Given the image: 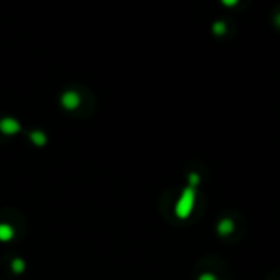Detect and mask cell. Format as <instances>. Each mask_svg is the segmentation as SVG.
<instances>
[{"label": "cell", "mask_w": 280, "mask_h": 280, "mask_svg": "<svg viewBox=\"0 0 280 280\" xmlns=\"http://www.w3.org/2000/svg\"><path fill=\"white\" fill-rule=\"evenodd\" d=\"M196 190H198V188L186 185L181 194L178 196L177 205H175V216H177L178 219H188L191 216L196 205Z\"/></svg>", "instance_id": "cell-1"}, {"label": "cell", "mask_w": 280, "mask_h": 280, "mask_svg": "<svg viewBox=\"0 0 280 280\" xmlns=\"http://www.w3.org/2000/svg\"><path fill=\"white\" fill-rule=\"evenodd\" d=\"M236 231V222L233 218H221L216 222V233L221 237H228L231 234H234Z\"/></svg>", "instance_id": "cell-2"}, {"label": "cell", "mask_w": 280, "mask_h": 280, "mask_svg": "<svg viewBox=\"0 0 280 280\" xmlns=\"http://www.w3.org/2000/svg\"><path fill=\"white\" fill-rule=\"evenodd\" d=\"M20 124L18 121H15V119H12V117H5L0 121V130H2V134L5 135H15L20 132Z\"/></svg>", "instance_id": "cell-3"}, {"label": "cell", "mask_w": 280, "mask_h": 280, "mask_svg": "<svg viewBox=\"0 0 280 280\" xmlns=\"http://www.w3.org/2000/svg\"><path fill=\"white\" fill-rule=\"evenodd\" d=\"M79 104V96L76 93H66L63 96V106L66 109H76Z\"/></svg>", "instance_id": "cell-4"}, {"label": "cell", "mask_w": 280, "mask_h": 280, "mask_svg": "<svg viewBox=\"0 0 280 280\" xmlns=\"http://www.w3.org/2000/svg\"><path fill=\"white\" fill-rule=\"evenodd\" d=\"M13 234H15V231H13V228L10 226V224L0 222V241L9 242V241H12Z\"/></svg>", "instance_id": "cell-5"}, {"label": "cell", "mask_w": 280, "mask_h": 280, "mask_svg": "<svg viewBox=\"0 0 280 280\" xmlns=\"http://www.w3.org/2000/svg\"><path fill=\"white\" fill-rule=\"evenodd\" d=\"M30 138L33 140V144L38 145V147H43L46 144V135L43 134V132H32Z\"/></svg>", "instance_id": "cell-6"}, {"label": "cell", "mask_w": 280, "mask_h": 280, "mask_svg": "<svg viewBox=\"0 0 280 280\" xmlns=\"http://www.w3.org/2000/svg\"><path fill=\"white\" fill-rule=\"evenodd\" d=\"M213 32H214V35H218V37H222V35H226V32H228V26H226V23L224 22H216L214 25H213Z\"/></svg>", "instance_id": "cell-7"}, {"label": "cell", "mask_w": 280, "mask_h": 280, "mask_svg": "<svg viewBox=\"0 0 280 280\" xmlns=\"http://www.w3.org/2000/svg\"><path fill=\"white\" fill-rule=\"evenodd\" d=\"M12 270L17 272V274L23 272L25 270V261H23V259H13V261H12Z\"/></svg>", "instance_id": "cell-8"}, {"label": "cell", "mask_w": 280, "mask_h": 280, "mask_svg": "<svg viewBox=\"0 0 280 280\" xmlns=\"http://www.w3.org/2000/svg\"><path fill=\"white\" fill-rule=\"evenodd\" d=\"M198 280H218V277H216L213 272H203V274H200Z\"/></svg>", "instance_id": "cell-9"}, {"label": "cell", "mask_w": 280, "mask_h": 280, "mask_svg": "<svg viewBox=\"0 0 280 280\" xmlns=\"http://www.w3.org/2000/svg\"><path fill=\"white\" fill-rule=\"evenodd\" d=\"M221 4L226 5V7H236L237 4H239V0H221Z\"/></svg>", "instance_id": "cell-10"}, {"label": "cell", "mask_w": 280, "mask_h": 280, "mask_svg": "<svg viewBox=\"0 0 280 280\" xmlns=\"http://www.w3.org/2000/svg\"><path fill=\"white\" fill-rule=\"evenodd\" d=\"M274 23L280 28V12H277V13H275V17H274Z\"/></svg>", "instance_id": "cell-11"}]
</instances>
